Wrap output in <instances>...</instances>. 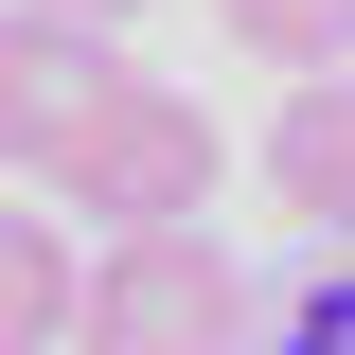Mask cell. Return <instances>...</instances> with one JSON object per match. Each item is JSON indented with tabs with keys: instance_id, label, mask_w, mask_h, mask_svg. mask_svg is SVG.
I'll use <instances>...</instances> for the list:
<instances>
[{
	"instance_id": "1",
	"label": "cell",
	"mask_w": 355,
	"mask_h": 355,
	"mask_svg": "<svg viewBox=\"0 0 355 355\" xmlns=\"http://www.w3.org/2000/svg\"><path fill=\"white\" fill-rule=\"evenodd\" d=\"M71 355H249V266L214 231H107L71 284Z\"/></svg>"
},
{
	"instance_id": "2",
	"label": "cell",
	"mask_w": 355,
	"mask_h": 355,
	"mask_svg": "<svg viewBox=\"0 0 355 355\" xmlns=\"http://www.w3.org/2000/svg\"><path fill=\"white\" fill-rule=\"evenodd\" d=\"M214 160H231V142H214V107L125 71L71 142H53V178H36V196H53V214H107V231H178V214H214Z\"/></svg>"
},
{
	"instance_id": "3",
	"label": "cell",
	"mask_w": 355,
	"mask_h": 355,
	"mask_svg": "<svg viewBox=\"0 0 355 355\" xmlns=\"http://www.w3.org/2000/svg\"><path fill=\"white\" fill-rule=\"evenodd\" d=\"M107 89H125V53L89 36V18H53V0H0V160H18V178H53V142H71Z\"/></svg>"
},
{
	"instance_id": "4",
	"label": "cell",
	"mask_w": 355,
	"mask_h": 355,
	"mask_svg": "<svg viewBox=\"0 0 355 355\" xmlns=\"http://www.w3.org/2000/svg\"><path fill=\"white\" fill-rule=\"evenodd\" d=\"M266 196L302 231H355V71H302L266 107Z\"/></svg>"
},
{
	"instance_id": "5",
	"label": "cell",
	"mask_w": 355,
	"mask_h": 355,
	"mask_svg": "<svg viewBox=\"0 0 355 355\" xmlns=\"http://www.w3.org/2000/svg\"><path fill=\"white\" fill-rule=\"evenodd\" d=\"M71 284H89V249L53 214H0V355H53L71 338Z\"/></svg>"
},
{
	"instance_id": "6",
	"label": "cell",
	"mask_w": 355,
	"mask_h": 355,
	"mask_svg": "<svg viewBox=\"0 0 355 355\" xmlns=\"http://www.w3.org/2000/svg\"><path fill=\"white\" fill-rule=\"evenodd\" d=\"M231 53H266V71H355V0H214Z\"/></svg>"
},
{
	"instance_id": "7",
	"label": "cell",
	"mask_w": 355,
	"mask_h": 355,
	"mask_svg": "<svg viewBox=\"0 0 355 355\" xmlns=\"http://www.w3.org/2000/svg\"><path fill=\"white\" fill-rule=\"evenodd\" d=\"M266 355H355V284H320V302H284V338Z\"/></svg>"
},
{
	"instance_id": "8",
	"label": "cell",
	"mask_w": 355,
	"mask_h": 355,
	"mask_svg": "<svg viewBox=\"0 0 355 355\" xmlns=\"http://www.w3.org/2000/svg\"><path fill=\"white\" fill-rule=\"evenodd\" d=\"M53 18H89V36H125V18H142V0H53Z\"/></svg>"
}]
</instances>
